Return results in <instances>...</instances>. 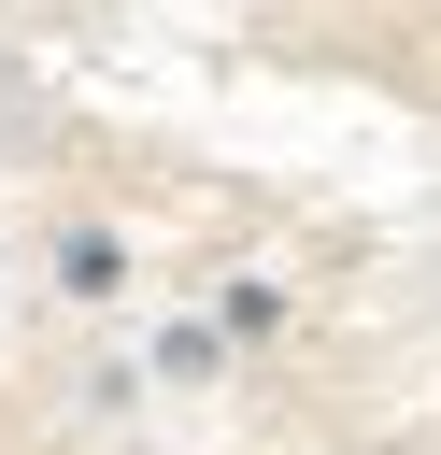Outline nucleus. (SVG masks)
Wrapping results in <instances>:
<instances>
[{
    "instance_id": "obj_1",
    "label": "nucleus",
    "mask_w": 441,
    "mask_h": 455,
    "mask_svg": "<svg viewBox=\"0 0 441 455\" xmlns=\"http://www.w3.org/2000/svg\"><path fill=\"white\" fill-rule=\"evenodd\" d=\"M57 284H71V299H114V284H128V242H114V228H57Z\"/></svg>"
},
{
    "instance_id": "obj_2",
    "label": "nucleus",
    "mask_w": 441,
    "mask_h": 455,
    "mask_svg": "<svg viewBox=\"0 0 441 455\" xmlns=\"http://www.w3.org/2000/svg\"><path fill=\"white\" fill-rule=\"evenodd\" d=\"M213 341H285V284H228L213 299Z\"/></svg>"
},
{
    "instance_id": "obj_3",
    "label": "nucleus",
    "mask_w": 441,
    "mask_h": 455,
    "mask_svg": "<svg viewBox=\"0 0 441 455\" xmlns=\"http://www.w3.org/2000/svg\"><path fill=\"white\" fill-rule=\"evenodd\" d=\"M213 355H228V341H213V327H156V384H199V370H213Z\"/></svg>"
}]
</instances>
